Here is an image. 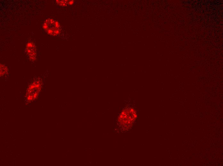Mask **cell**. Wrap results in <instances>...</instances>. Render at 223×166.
Instances as JSON below:
<instances>
[{"label":"cell","instance_id":"obj_1","mask_svg":"<svg viewBox=\"0 0 223 166\" xmlns=\"http://www.w3.org/2000/svg\"><path fill=\"white\" fill-rule=\"evenodd\" d=\"M44 25L45 30L50 35H57L60 32V25L53 19H49L46 20Z\"/></svg>","mask_w":223,"mask_h":166},{"label":"cell","instance_id":"obj_2","mask_svg":"<svg viewBox=\"0 0 223 166\" xmlns=\"http://www.w3.org/2000/svg\"><path fill=\"white\" fill-rule=\"evenodd\" d=\"M58 4L61 6H65L67 4V1H58Z\"/></svg>","mask_w":223,"mask_h":166}]
</instances>
